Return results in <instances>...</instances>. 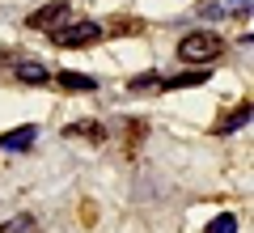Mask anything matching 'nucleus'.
<instances>
[{
    "instance_id": "f257e3e1",
    "label": "nucleus",
    "mask_w": 254,
    "mask_h": 233,
    "mask_svg": "<svg viewBox=\"0 0 254 233\" xmlns=\"http://www.w3.org/2000/svg\"><path fill=\"white\" fill-rule=\"evenodd\" d=\"M225 51H229V47H225V38H220V34H212V30H195V34H187V38L178 43V55H182L187 64H199V68L216 64Z\"/></svg>"
},
{
    "instance_id": "f03ea898",
    "label": "nucleus",
    "mask_w": 254,
    "mask_h": 233,
    "mask_svg": "<svg viewBox=\"0 0 254 233\" xmlns=\"http://www.w3.org/2000/svg\"><path fill=\"white\" fill-rule=\"evenodd\" d=\"M55 47H89L102 38V26H93V21H64L60 30H51Z\"/></svg>"
},
{
    "instance_id": "7ed1b4c3",
    "label": "nucleus",
    "mask_w": 254,
    "mask_h": 233,
    "mask_svg": "<svg viewBox=\"0 0 254 233\" xmlns=\"http://www.w3.org/2000/svg\"><path fill=\"white\" fill-rule=\"evenodd\" d=\"M64 21H72L68 4H43L38 13H30V17H26V26H30V30H47V34H51V30H60Z\"/></svg>"
},
{
    "instance_id": "20e7f679",
    "label": "nucleus",
    "mask_w": 254,
    "mask_h": 233,
    "mask_svg": "<svg viewBox=\"0 0 254 233\" xmlns=\"http://www.w3.org/2000/svg\"><path fill=\"white\" fill-rule=\"evenodd\" d=\"M34 136H38V127H13V132L0 136V153H26L34 144Z\"/></svg>"
},
{
    "instance_id": "39448f33",
    "label": "nucleus",
    "mask_w": 254,
    "mask_h": 233,
    "mask_svg": "<svg viewBox=\"0 0 254 233\" xmlns=\"http://www.w3.org/2000/svg\"><path fill=\"white\" fill-rule=\"evenodd\" d=\"M55 85H60V89H72V93H89V89H98V81H93V77H85V72H68V68L55 72Z\"/></svg>"
},
{
    "instance_id": "423d86ee",
    "label": "nucleus",
    "mask_w": 254,
    "mask_h": 233,
    "mask_svg": "<svg viewBox=\"0 0 254 233\" xmlns=\"http://www.w3.org/2000/svg\"><path fill=\"white\" fill-rule=\"evenodd\" d=\"M225 13L250 17V0H212V4H203V17H225Z\"/></svg>"
},
{
    "instance_id": "0eeeda50",
    "label": "nucleus",
    "mask_w": 254,
    "mask_h": 233,
    "mask_svg": "<svg viewBox=\"0 0 254 233\" xmlns=\"http://www.w3.org/2000/svg\"><path fill=\"white\" fill-rule=\"evenodd\" d=\"M64 136H68V140H89V144H98V140H106V127L93 123V119H85V123L64 127Z\"/></svg>"
},
{
    "instance_id": "6e6552de",
    "label": "nucleus",
    "mask_w": 254,
    "mask_h": 233,
    "mask_svg": "<svg viewBox=\"0 0 254 233\" xmlns=\"http://www.w3.org/2000/svg\"><path fill=\"white\" fill-rule=\"evenodd\" d=\"M13 72H17V81H30V85H47V81H51V72H47L38 60H17Z\"/></svg>"
},
{
    "instance_id": "1a4fd4ad",
    "label": "nucleus",
    "mask_w": 254,
    "mask_h": 233,
    "mask_svg": "<svg viewBox=\"0 0 254 233\" xmlns=\"http://www.w3.org/2000/svg\"><path fill=\"white\" fill-rule=\"evenodd\" d=\"M212 72L208 68H195V72H182V77H170V81H161V89H195V85H203Z\"/></svg>"
},
{
    "instance_id": "9d476101",
    "label": "nucleus",
    "mask_w": 254,
    "mask_h": 233,
    "mask_svg": "<svg viewBox=\"0 0 254 233\" xmlns=\"http://www.w3.org/2000/svg\"><path fill=\"white\" fill-rule=\"evenodd\" d=\"M246 119H250V102H242V106H237L233 115H225L216 127H212V132H216V136H225V132H237V127H242Z\"/></svg>"
},
{
    "instance_id": "9b49d317",
    "label": "nucleus",
    "mask_w": 254,
    "mask_h": 233,
    "mask_svg": "<svg viewBox=\"0 0 254 233\" xmlns=\"http://www.w3.org/2000/svg\"><path fill=\"white\" fill-rule=\"evenodd\" d=\"M0 233H38V225H34V216H13V221L0 225Z\"/></svg>"
},
{
    "instance_id": "f8f14e48",
    "label": "nucleus",
    "mask_w": 254,
    "mask_h": 233,
    "mask_svg": "<svg viewBox=\"0 0 254 233\" xmlns=\"http://www.w3.org/2000/svg\"><path fill=\"white\" fill-rule=\"evenodd\" d=\"M203 233H237V216L233 212H225V216H216V221L208 225Z\"/></svg>"
},
{
    "instance_id": "ddd939ff",
    "label": "nucleus",
    "mask_w": 254,
    "mask_h": 233,
    "mask_svg": "<svg viewBox=\"0 0 254 233\" xmlns=\"http://www.w3.org/2000/svg\"><path fill=\"white\" fill-rule=\"evenodd\" d=\"M131 89H153V85H161V77L157 72H144V77H136V81H127Z\"/></svg>"
},
{
    "instance_id": "4468645a",
    "label": "nucleus",
    "mask_w": 254,
    "mask_h": 233,
    "mask_svg": "<svg viewBox=\"0 0 254 233\" xmlns=\"http://www.w3.org/2000/svg\"><path fill=\"white\" fill-rule=\"evenodd\" d=\"M136 30H140V21H119L115 34H136Z\"/></svg>"
}]
</instances>
